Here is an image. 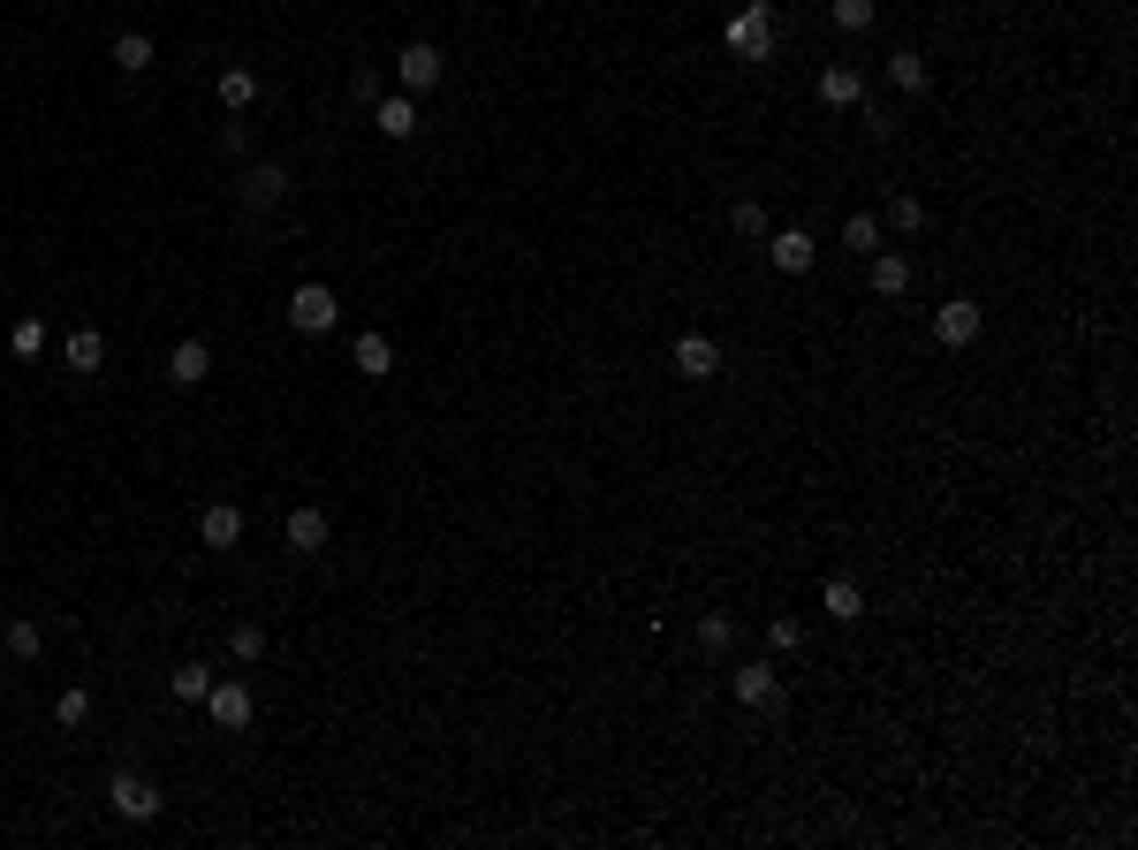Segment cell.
Listing matches in <instances>:
<instances>
[{"instance_id": "6da1fadb", "label": "cell", "mask_w": 1138, "mask_h": 850, "mask_svg": "<svg viewBox=\"0 0 1138 850\" xmlns=\"http://www.w3.org/2000/svg\"><path fill=\"white\" fill-rule=\"evenodd\" d=\"M775 31H782L775 0H752V8L729 15V53H736V61H767V53H775Z\"/></svg>"}, {"instance_id": "7a4b0ae2", "label": "cell", "mask_w": 1138, "mask_h": 850, "mask_svg": "<svg viewBox=\"0 0 1138 850\" xmlns=\"http://www.w3.org/2000/svg\"><path fill=\"white\" fill-rule=\"evenodd\" d=\"M334 320H342V304H334L326 282H304V289L289 297V327H297V335H326Z\"/></svg>"}, {"instance_id": "3957f363", "label": "cell", "mask_w": 1138, "mask_h": 850, "mask_svg": "<svg viewBox=\"0 0 1138 850\" xmlns=\"http://www.w3.org/2000/svg\"><path fill=\"white\" fill-rule=\"evenodd\" d=\"M236 197H243V213H274V205L289 197V168H274V160H259V168H243V182H236Z\"/></svg>"}, {"instance_id": "277c9868", "label": "cell", "mask_w": 1138, "mask_h": 850, "mask_svg": "<svg viewBox=\"0 0 1138 850\" xmlns=\"http://www.w3.org/2000/svg\"><path fill=\"white\" fill-rule=\"evenodd\" d=\"M395 76H403V92L418 99V92H433V84L448 76V61H441V46H426V38H418V46H403V53H395Z\"/></svg>"}, {"instance_id": "5b68a950", "label": "cell", "mask_w": 1138, "mask_h": 850, "mask_svg": "<svg viewBox=\"0 0 1138 850\" xmlns=\"http://www.w3.org/2000/svg\"><path fill=\"white\" fill-rule=\"evenodd\" d=\"M107 798H115V813H122V821H160V805H167L145 775H115V790H107Z\"/></svg>"}, {"instance_id": "8992f818", "label": "cell", "mask_w": 1138, "mask_h": 850, "mask_svg": "<svg viewBox=\"0 0 1138 850\" xmlns=\"http://www.w3.org/2000/svg\"><path fill=\"white\" fill-rule=\"evenodd\" d=\"M372 130H380L387 145L418 137V99H410V92H395V99H372Z\"/></svg>"}, {"instance_id": "52a82bcc", "label": "cell", "mask_w": 1138, "mask_h": 850, "mask_svg": "<svg viewBox=\"0 0 1138 850\" xmlns=\"http://www.w3.org/2000/svg\"><path fill=\"white\" fill-rule=\"evenodd\" d=\"M934 335L949 342V349H972V342H979V304H972V297H949V304L934 312Z\"/></svg>"}, {"instance_id": "ba28073f", "label": "cell", "mask_w": 1138, "mask_h": 850, "mask_svg": "<svg viewBox=\"0 0 1138 850\" xmlns=\"http://www.w3.org/2000/svg\"><path fill=\"white\" fill-rule=\"evenodd\" d=\"M668 364H675L683 380H714V372H721V342H714V335H683Z\"/></svg>"}, {"instance_id": "9c48e42d", "label": "cell", "mask_w": 1138, "mask_h": 850, "mask_svg": "<svg viewBox=\"0 0 1138 850\" xmlns=\"http://www.w3.org/2000/svg\"><path fill=\"white\" fill-rule=\"evenodd\" d=\"M205 714H213V729H251V691L243 683H213L205 691Z\"/></svg>"}, {"instance_id": "30bf717a", "label": "cell", "mask_w": 1138, "mask_h": 850, "mask_svg": "<svg viewBox=\"0 0 1138 850\" xmlns=\"http://www.w3.org/2000/svg\"><path fill=\"white\" fill-rule=\"evenodd\" d=\"M61 364H69V372H84V380H92V372H99V364H107V335H99V327H76V335L61 342Z\"/></svg>"}, {"instance_id": "8fae6325", "label": "cell", "mask_w": 1138, "mask_h": 850, "mask_svg": "<svg viewBox=\"0 0 1138 850\" xmlns=\"http://www.w3.org/2000/svg\"><path fill=\"white\" fill-rule=\"evenodd\" d=\"M205 372H213V349H205V342H175V349H167V380H175V387H197Z\"/></svg>"}, {"instance_id": "7c38bea8", "label": "cell", "mask_w": 1138, "mask_h": 850, "mask_svg": "<svg viewBox=\"0 0 1138 850\" xmlns=\"http://www.w3.org/2000/svg\"><path fill=\"white\" fill-rule=\"evenodd\" d=\"M729 691H736L744 706H775V698H782V677H775L767 661H752V669H736V677H729Z\"/></svg>"}, {"instance_id": "4fadbf2b", "label": "cell", "mask_w": 1138, "mask_h": 850, "mask_svg": "<svg viewBox=\"0 0 1138 850\" xmlns=\"http://www.w3.org/2000/svg\"><path fill=\"white\" fill-rule=\"evenodd\" d=\"M197 539H205V547H236V539H243V510H236V502H213V510L197 516Z\"/></svg>"}, {"instance_id": "5bb4252c", "label": "cell", "mask_w": 1138, "mask_h": 850, "mask_svg": "<svg viewBox=\"0 0 1138 850\" xmlns=\"http://www.w3.org/2000/svg\"><path fill=\"white\" fill-rule=\"evenodd\" d=\"M819 99L827 107H865V76L858 69H819Z\"/></svg>"}, {"instance_id": "9a60e30c", "label": "cell", "mask_w": 1138, "mask_h": 850, "mask_svg": "<svg viewBox=\"0 0 1138 850\" xmlns=\"http://www.w3.org/2000/svg\"><path fill=\"white\" fill-rule=\"evenodd\" d=\"M767 259H775L782 274H805V266H813V236H805V228H782V236L767 243Z\"/></svg>"}, {"instance_id": "2e32d148", "label": "cell", "mask_w": 1138, "mask_h": 850, "mask_svg": "<svg viewBox=\"0 0 1138 850\" xmlns=\"http://www.w3.org/2000/svg\"><path fill=\"white\" fill-rule=\"evenodd\" d=\"M281 531H289V547H297V554H320V547H326V510H289Z\"/></svg>"}, {"instance_id": "e0dca14e", "label": "cell", "mask_w": 1138, "mask_h": 850, "mask_svg": "<svg viewBox=\"0 0 1138 850\" xmlns=\"http://www.w3.org/2000/svg\"><path fill=\"white\" fill-rule=\"evenodd\" d=\"M903 289H911V259L903 251H881L873 259V297H903Z\"/></svg>"}, {"instance_id": "ac0fdd59", "label": "cell", "mask_w": 1138, "mask_h": 850, "mask_svg": "<svg viewBox=\"0 0 1138 850\" xmlns=\"http://www.w3.org/2000/svg\"><path fill=\"white\" fill-rule=\"evenodd\" d=\"M349 357H357V372H364V380H387V372H395V349H387V335H357V349H349Z\"/></svg>"}, {"instance_id": "d6986e66", "label": "cell", "mask_w": 1138, "mask_h": 850, "mask_svg": "<svg viewBox=\"0 0 1138 850\" xmlns=\"http://www.w3.org/2000/svg\"><path fill=\"white\" fill-rule=\"evenodd\" d=\"M220 107H228V115L259 107V76H251V69H220Z\"/></svg>"}, {"instance_id": "ffe728a7", "label": "cell", "mask_w": 1138, "mask_h": 850, "mask_svg": "<svg viewBox=\"0 0 1138 850\" xmlns=\"http://www.w3.org/2000/svg\"><path fill=\"white\" fill-rule=\"evenodd\" d=\"M888 84H896V92H911V99H919V92H926V61H919V53H911V46H903V53H888Z\"/></svg>"}, {"instance_id": "44dd1931", "label": "cell", "mask_w": 1138, "mask_h": 850, "mask_svg": "<svg viewBox=\"0 0 1138 850\" xmlns=\"http://www.w3.org/2000/svg\"><path fill=\"white\" fill-rule=\"evenodd\" d=\"M827 615H835V623H858V615H865V592H858L850 577H835V585H827Z\"/></svg>"}, {"instance_id": "7402d4cb", "label": "cell", "mask_w": 1138, "mask_h": 850, "mask_svg": "<svg viewBox=\"0 0 1138 850\" xmlns=\"http://www.w3.org/2000/svg\"><path fill=\"white\" fill-rule=\"evenodd\" d=\"M115 61H122L130 76H137V69H153V38H145V31H122V38H115Z\"/></svg>"}, {"instance_id": "603a6c76", "label": "cell", "mask_w": 1138, "mask_h": 850, "mask_svg": "<svg viewBox=\"0 0 1138 850\" xmlns=\"http://www.w3.org/2000/svg\"><path fill=\"white\" fill-rule=\"evenodd\" d=\"M53 721H61V729H84V721H92V691H76V683H69V691L53 698Z\"/></svg>"}, {"instance_id": "cb8c5ba5", "label": "cell", "mask_w": 1138, "mask_h": 850, "mask_svg": "<svg viewBox=\"0 0 1138 850\" xmlns=\"http://www.w3.org/2000/svg\"><path fill=\"white\" fill-rule=\"evenodd\" d=\"M0 638H8V654H15V661H38V654H46V638H38V623H8Z\"/></svg>"}, {"instance_id": "d4e9b609", "label": "cell", "mask_w": 1138, "mask_h": 850, "mask_svg": "<svg viewBox=\"0 0 1138 850\" xmlns=\"http://www.w3.org/2000/svg\"><path fill=\"white\" fill-rule=\"evenodd\" d=\"M827 15H835V31H873V15H881V8H873V0H835Z\"/></svg>"}, {"instance_id": "484cf974", "label": "cell", "mask_w": 1138, "mask_h": 850, "mask_svg": "<svg viewBox=\"0 0 1138 850\" xmlns=\"http://www.w3.org/2000/svg\"><path fill=\"white\" fill-rule=\"evenodd\" d=\"M842 243H850V251H881V220H873V213H850Z\"/></svg>"}, {"instance_id": "4316f807", "label": "cell", "mask_w": 1138, "mask_h": 850, "mask_svg": "<svg viewBox=\"0 0 1138 850\" xmlns=\"http://www.w3.org/2000/svg\"><path fill=\"white\" fill-rule=\"evenodd\" d=\"M228 654H236V661H259V654H266V631H259V623H236V631H228Z\"/></svg>"}, {"instance_id": "83f0119b", "label": "cell", "mask_w": 1138, "mask_h": 850, "mask_svg": "<svg viewBox=\"0 0 1138 850\" xmlns=\"http://www.w3.org/2000/svg\"><path fill=\"white\" fill-rule=\"evenodd\" d=\"M8 349H15V357H38V349H46V320H15Z\"/></svg>"}, {"instance_id": "f1b7e54d", "label": "cell", "mask_w": 1138, "mask_h": 850, "mask_svg": "<svg viewBox=\"0 0 1138 850\" xmlns=\"http://www.w3.org/2000/svg\"><path fill=\"white\" fill-rule=\"evenodd\" d=\"M729 638H736V623H729V615H698V646H706V654H721Z\"/></svg>"}, {"instance_id": "f546056e", "label": "cell", "mask_w": 1138, "mask_h": 850, "mask_svg": "<svg viewBox=\"0 0 1138 850\" xmlns=\"http://www.w3.org/2000/svg\"><path fill=\"white\" fill-rule=\"evenodd\" d=\"M767 646H775V654H798V646H805V623L775 615V623H767Z\"/></svg>"}, {"instance_id": "4dcf8cb0", "label": "cell", "mask_w": 1138, "mask_h": 850, "mask_svg": "<svg viewBox=\"0 0 1138 850\" xmlns=\"http://www.w3.org/2000/svg\"><path fill=\"white\" fill-rule=\"evenodd\" d=\"M729 228H744V236H759V228H767V213H759L752 197H736V205H729Z\"/></svg>"}, {"instance_id": "1f68e13d", "label": "cell", "mask_w": 1138, "mask_h": 850, "mask_svg": "<svg viewBox=\"0 0 1138 850\" xmlns=\"http://www.w3.org/2000/svg\"><path fill=\"white\" fill-rule=\"evenodd\" d=\"M205 691H213L205 669H175V698H205Z\"/></svg>"}, {"instance_id": "d6a6232c", "label": "cell", "mask_w": 1138, "mask_h": 850, "mask_svg": "<svg viewBox=\"0 0 1138 850\" xmlns=\"http://www.w3.org/2000/svg\"><path fill=\"white\" fill-rule=\"evenodd\" d=\"M888 220H896V228H903V236H911V228H919V220H926V205H919V197H896V205H888Z\"/></svg>"}, {"instance_id": "836d02e7", "label": "cell", "mask_w": 1138, "mask_h": 850, "mask_svg": "<svg viewBox=\"0 0 1138 850\" xmlns=\"http://www.w3.org/2000/svg\"><path fill=\"white\" fill-rule=\"evenodd\" d=\"M349 92H357L364 107H372V99H387V92H380V69H357V76H349Z\"/></svg>"}]
</instances>
